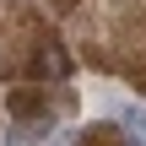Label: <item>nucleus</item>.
Listing matches in <instances>:
<instances>
[{"instance_id":"obj_1","label":"nucleus","mask_w":146,"mask_h":146,"mask_svg":"<svg viewBox=\"0 0 146 146\" xmlns=\"http://www.w3.org/2000/svg\"><path fill=\"white\" fill-rule=\"evenodd\" d=\"M33 76H54V81H65V76H70V54H65L54 38H43V43L33 49Z\"/></svg>"},{"instance_id":"obj_2","label":"nucleus","mask_w":146,"mask_h":146,"mask_svg":"<svg viewBox=\"0 0 146 146\" xmlns=\"http://www.w3.org/2000/svg\"><path fill=\"white\" fill-rule=\"evenodd\" d=\"M119 130H125V141H135V146H146V108H119Z\"/></svg>"},{"instance_id":"obj_3","label":"nucleus","mask_w":146,"mask_h":146,"mask_svg":"<svg viewBox=\"0 0 146 146\" xmlns=\"http://www.w3.org/2000/svg\"><path fill=\"white\" fill-rule=\"evenodd\" d=\"M76 146H125V135H119V125H92L76 135Z\"/></svg>"},{"instance_id":"obj_4","label":"nucleus","mask_w":146,"mask_h":146,"mask_svg":"<svg viewBox=\"0 0 146 146\" xmlns=\"http://www.w3.org/2000/svg\"><path fill=\"white\" fill-rule=\"evenodd\" d=\"M54 146H76V135H54Z\"/></svg>"},{"instance_id":"obj_5","label":"nucleus","mask_w":146,"mask_h":146,"mask_svg":"<svg viewBox=\"0 0 146 146\" xmlns=\"http://www.w3.org/2000/svg\"><path fill=\"white\" fill-rule=\"evenodd\" d=\"M70 5H76V0H54V11H70Z\"/></svg>"},{"instance_id":"obj_6","label":"nucleus","mask_w":146,"mask_h":146,"mask_svg":"<svg viewBox=\"0 0 146 146\" xmlns=\"http://www.w3.org/2000/svg\"><path fill=\"white\" fill-rule=\"evenodd\" d=\"M135 87H146V65H141V70H135Z\"/></svg>"},{"instance_id":"obj_7","label":"nucleus","mask_w":146,"mask_h":146,"mask_svg":"<svg viewBox=\"0 0 146 146\" xmlns=\"http://www.w3.org/2000/svg\"><path fill=\"white\" fill-rule=\"evenodd\" d=\"M125 146H135V141H125Z\"/></svg>"}]
</instances>
